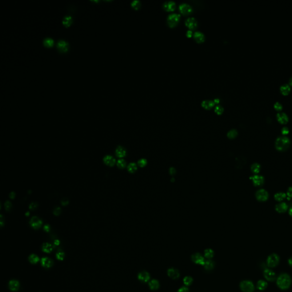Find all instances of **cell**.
I'll use <instances>...</instances> for the list:
<instances>
[{
    "label": "cell",
    "mask_w": 292,
    "mask_h": 292,
    "mask_svg": "<svg viewBox=\"0 0 292 292\" xmlns=\"http://www.w3.org/2000/svg\"><path fill=\"white\" fill-rule=\"evenodd\" d=\"M291 145V140L289 138L285 136H281L277 138L275 142L276 148L279 151L287 150Z\"/></svg>",
    "instance_id": "obj_1"
},
{
    "label": "cell",
    "mask_w": 292,
    "mask_h": 292,
    "mask_svg": "<svg viewBox=\"0 0 292 292\" xmlns=\"http://www.w3.org/2000/svg\"><path fill=\"white\" fill-rule=\"evenodd\" d=\"M292 280L290 276L287 274H282L277 279V284L282 289H287L291 285Z\"/></svg>",
    "instance_id": "obj_2"
},
{
    "label": "cell",
    "mask_w": 292,
    "mask_h": 292,
    "mask_svg": "<svg viewBox=\"0 0 292 292\" xmlns=\"http://www.w3.org/2000/svg\"><path fill=\"white\" fill-rule=\"evenodd\" d=\"M180 15L178 13H171L169 14L167 18V23L171 27L175 26L179 21Z\"/></svg>",
    "instance_id": "obj_3"
},
{
    "label": "cell",
    "mask_w": 292,
    "mask_h": 292,
    "mask_svg": "<svg viewBox=\"0 0 292 292\" xmlns=\"http://www.w3.org/2000/svg\"><path fill=\"white\" fill-rule=\"evenodd\" d=\"M240 288L244 292H253L255 287L252 282L248 280L243 281L240 283Z\"/></svg>",
    "instance_id": "obj_4"
},
{
    "label": "cell",
    "mask_w": 292,
    "mask_h": 292,
    "mask_svg": "<svg viewBox=\"0 0 292 292\" xmlns=\"http://www.w3.org/2000/svg\"><path fill=\"white\" fill-rule=\"evenodd\" d=\"M256 198L260 202H265L269 198V194L266 190L261 189L256 192Z\"/></svg>",
    "instance_id": "obj_5"
},
{
    "label": "cell",
    "mask_w": 292,
    "mask_h": 292,
    "mask_svg": "<svg viewBox=\"0 0 292 292\" xmlns=\"http://www.w3.org/2000/svg\"><path fill=\"white\" fill-rule=\"evenodd\" d=\"M279 262V257L277 255L273 253L267 259V264L270 267H275L277 265Z\"/></svg>",
    "instance_id": "obj_6"
},
{
    "label": "cell",
    "mask_w": 292,
    "mask_h": 292,
    "mask_svg": "<svg viewBox=\"0 0 292 292\" xmlns=\"http://www.w3.org/2000/svg\"><path fill=\"white\" fill-rule=\"evenodd\" d=\"M30 226L34 229H38L40 228L42 225V221L37 216H33L30 220Z\"/></svg>",
    "instance_id": "obj_7"
},
{
    "label": "cell",
    "mask_w": 292,
    "mask_h": 292,
    "mask_svg": "<svg viewBox=\"0 0 292 292\" xmlns=\"http://www.w3.org/2000/svg\"><path fill=\"white\" fill-rule=\"evenodd\" d=\"M250 179L252 181L255 186L259 187L264 183V178L263 176L255 175L250 177Z\"/></svg>",
    "instance_id": "obj_8"
},
{
    "label": "cell",
    "mask_w": 292,
    "mask_h": 292,
    "mask_svg": "<svg viewBox=\"0 0 292 292\" xmlns=\"http://www.w3.org/2000/svg\"><path fill=\"white\" fill-rule=\"evenodd\" d=\"M179 8L180 11L184 14H190L192 11L193 10L192 6L187 3H182L179 5Z\"/></svg>",
    "instance_id": "obj_9"
},
{
    "label": "cell",
    "mask_w": 292,
    "mask_h": 292,
    "mask_svg": "<svg viewBox=\"0 0 292 292\" xmlns=\"http://www.w3.org/2000/svg\"><path fill=\"white\" fill-rule=\"evenodd\" d=\"M186 25L190 29H194L198 26V21L194 17H189L185 21Z\"/></svg>",
    "instance_id": "obj_10"
},
{
    "label": "cell",
    "mask_w": 292,
    "mask_h": 292,
    "mask_svg": "<svg viewBox=\"0 0 292 292\" xmlns=\"http://www.w3.org/2000/svg\"><path fill=\"white\" fill-rule=\"evenodd\" d=\"M56 47L59 52L65 53L67 50L68 43L63 40H59L57 43Z\"/></svg>",
    "instance_id": "obj_11"
},
{
    "label": "cell",
    "mask_w": 292,
    "mask_h": 292,
    "mask_svg": "<svg viewBox=\"0 0 292 292\" xmlns=\"http://www.w3.org/2000/svg\"><path fill=\"white\" fill-rule=\"evenodd\" d=\"M277 120L281 124H286L289 121V117L288 115L284 112H279L276 115Z\"/></svg>",
    "instance_id": "obj_12"
},
{
    "label": "cell",
    "mask_w": 292,
    "mask_h": 292,
    "mask_svg": "<svg viewBox=\"0 0 292 292\" xmlns=\"http://www.w3.org/2000/svg\"><path fill=\"white\" fill-rule=\"evenodd\" d=\"M192 260L196 264L204 265V259L200 253H195L192 256Z\"/></svg>",
    "instance_id": "obj_13"
},
{
    "label": "cell",
    "mask_w": 292,
    "mask_h": 292,
    "mask_svg": "<svg viewBox=\"0 0 292 292\" xmlns=\"http://www.w3.org/2000/svg\"><path fill=\"white\" fill-rule=\"evenodd\" d=\"M264 275L265 278L269 281H273L276 279L275 273L271 269H266L264 272Z\"/></svg>",
    "instance_id": "obj_14"
},
{
    "label": "cell",
    "mask_w": 292,
    "mask_h": 292,
    "mask_svg": "<svg viewBox=\"0 0 292 292\" xmlns=\"http://www.w3.org/2000/svg\"><path fill=\"white\" fill-rule=\"evenodd\" d=\"M163 7L167 11H172L176 7V3L174 1H167L164 2Z\"/></svg>",
    "instance_id": "obj_15"
},
{
    "label": "cell",
    "mask_w": 292,
    "mask_h": 292,
    "mask_svg": "<svg viewBox=\"0 0 292 292\" xmlns=\"http://www.w3.org/2000/svg\"><path fill=\"white\" fill-rule=\"evenodd\" d=\"M103 162L106 165L109 167H113L116 163V160L113 156L111 155H107L104 157Z\"/></svg>",
    "instance_id": "obj_16"
},
{
    "label": "cell",
    "mask_w": 292,
    "mask_h": 292,
    "mask_svg": "<svg viewBox=\"0 0 292 292\" xmlns=\"http://www.w3.org/2000/svg\"><path fill=\"white\" fill-rule=\"evenodd\" d=\"M288 206L287 204V203L285 202L279 203L275 207V209H276V211L280 214L285 212L288 210Z\"/></svg>",
    "instance_id": "obj_17"
},
{
    "label": "cell",
    "mask_w": 292,
    "mask_h": 292,
    "mask_svg": "<svg viewBox=\"0 0 292 292\" xmlns=\"http://www.w3.org/2000/svg\"><path fill=\"white\" fill-rule=\"evenodd\" d=\"M41 265L46 268H49L53 265V261L48 257H43L41 259Z\"/></svg>",
    "instance_id": "obj_18"
},
{
    "label": "cell",
    "mask_w": 292,
    "mask_h": 292,
    "mask_svg": "<svg viewBox=\"0 0 292 292\" xmlns=\"http://www.w3.org/2000/svg\"><path fill=\"white\" fill-rule=\"evenodd\" d=\"M9 289L13 292H16L19 289V283L17 280H12L9 283Z\"/></svg>",
    "instance_id": "obj_19"
},
{
    "label": "cell",
    "mask_w": 292,
    "mask_h": 292,
    "mask_svg": "<svg viewBox=\"0 0 292 292\" xmlns=\"http://www.w3.org/2000/svg\"><path fill=\"white\" fill-rule=\"evenodd\" d=\"M150 276L149 273L146 271H142L138 275V279L140 281L146 283L150 280Z\"/></svg>",
    "instance_id": "obj_20"
},
{
    "label": "cell",
    "mask_w": 292,
    "mask_h": 292,
    "mask_svg": "<svg viewBox=\"0 0 292 292\" xmlns=\"http://www.w3.org/2000/svg\"><path fill=\"white\" fill-rule=\"evenodd\" d=\"M115 154L117 157L122 158L126 155V150L123 147L118 146L115 150Z\"/></svg>",
    "instance_id": "obj_21"
},
{
    "label": "cell",
    "mask_w": 292,
    "mask_h": 292,
    "mask_svg": "<svg viewBox=\"0 0 292 292\" xmlns=\"http://www.w3.org/2000/svg\"><path fill=\"white\" fill-rule=\"evenodd\" d=\"M194 38L198 42H203L205 40L204 34L199 31H197L194 33Z\"/></svg>",
    "instance_id": "obj_22"
},
{
    "label": "cell",
    "mask_w": 292,
    "mask_h": 292,
    "mask_svg": "<svg viewBox=\"0 0 292 292\" xmlns=\"http://www.w3.org/2000/svg\"><path fill=\"white\" fill-rule=\"evenodd\" d=\"M167 274L170 277H171L172 279H176L179 278L180 274L179 271L177 269L171 268L169 269L167 271Z\"/></svg>",
    "instance_id": "obj_23"
},
{
    "label": "cell",
    "mask_w": 292,
    "mask_h": 292,
    "mask_svg": "<svg viewBox=\"0 0 292 292\" xmlns=\"http://www.w3.org/2000/svg\"><path fill=\"white\" fill-rule=\"evenodd\" d=\"M280 92L284 95H287L289 94L291 91V87L289 84L284 83L282 84L280 87Z\"/></svg>",
    "instance_id": "obj_24"
},
{
    "label": "cell",
    "mask_w": 292,
    "mask_h": 292,
    "mask_svg": "<svg viewBox=\"0 0 292 292\" xmlns=\"http://www.w3.org/2000/svg\"><path fill=\"white\" fill-rule=\"evenodd\" d=\"M215 102L214 100H204L202 102V106L205 108L206 109H210L214 105Z\"/></svg>",
    "instance_id": "obj_25"
},
{
    "label": "cell",
    "mask_w": 292,
    "mask_h": 292,
    "mask_svg": "<svg viewBox=\"0 0 292 292\" xmlns=\"http://www.w3.org/2000/svg\"><path fill=\"white\" fill-rule=\"evenodd\" d=\"M53 249V246L49 243H45L43 244L42 246V250L43 251V252H45V253H50Z\"/></svg>",
    "instance_id": "obj_26"
},
{
    "label": "cell",
    "mask_w": 292,
    "mask_h": 292,
    "mask_svg": "<svg viewBox=\"0 0 292 292\" xmlns=\"http://www.w3.org/2000/svg\"><path fill=\"white\" fill-rule=\"evenodd\" d=\"M275 199L276 201L281 202L284 200L287 197V194L284 192H278L275 195Z\"/></svg>",
    "instance_id": "obj_27"
},
{
    "label": "cell",
    "mask_w": 292,
    "mask_h": 292,
    "mask_svg": "<svg viewBox=\"0 0 292 292\" xmlns=\"http://www.w3.org/2000/svg\"><path fill=\"white\" fill-rule=\"evenodd\" d=\"M268 287V284L266 281L264 280H260L258 281L257 284V288L260 291H263L265 289Z\"/></svg>",
    "instance_id": "obj_28"
},
{
    "label": "cell",
    "mask_w": 292,
    "mask_h": 292,
    "mask_svg": "<svg viewBox=\"0 0 292 292\" xmlns=\"http://www.w3.org/2000/svg\"><path fill=\"white\" fill-rule=\"evenodd\" d=\"M251 170H252L253 173L257 174L259 173L260 171L261 166L259 163H253L251 166Z\"/></svg>",
    "instance_id": "obj_29"
},
{
    "label": "cell",
    "mask_w": 292,
    "mask_h": 292,
    "mask_svg": "<svg viewBox=\"0 0 292 292\" xmlns=\"http://www.w3.org/2000/svg\"><path fill=\"white\" fill-rule=\"evenodd\" d=\"M149 287L152 290H156L159 287V284L158 281L156 280H152L149 283Z\"/></svg>",
    "instance_id": "obj_30"
},
{
    "label": "cell",
    "mask_w": 292,
    "mask_h": 292,
    "mask_svg": "<svg viewBox=\"0 0 292 292\" xmlns=\"http://www.w3.org/2000/svg\"><path fill=\"white\" fill-rule=\"evenodd\" d=\"M138 169V167L136 163H131L127 166V170L130 173H134Z\"/></svg>",
    "instance_id": "obj_31"
},
{
    "label": "cell",
    "mask_w": 292,
    "mask_h": 292,
    "mask_svg": "<svg viewBox=\"0 0 292 292\" xmlns=\"http://www.w3.org/2000/svg\"><path fill=\"white\" fill-rule=\"evenodd\" d=\"M29 261H30V263L31 264H37L39 261V257L36 255L32 254V255H30L29 256Z\"/></svg>",
    "instance_id": "obj_32"
},
{
    "label": "cell",
    "mask_w": 292,
    "mask_h": 292,
    "mask_svg": "<svg viewBox=\"0 0 292 292\" xmlns=\"http://www.w3.org/2000/svg\"><path fill=\"white\" fill-rule=\"evenodd\" d=\"M237 135H238L237 131L235 129H232V130H231L229 131H228V132L227 133V137L229 139H232L235 138L237 136Z\"/></svg>",
    "instance_id": "obj_33"
},
{
    "label": "cell",
    "mask_w": 292,
    "mask_h": 292,
    "mask_svg": "<svg viewBox=\"0 0 292 292\" xmlns=\"http://www.w3.org/2000/svg\"><path fill=\"white\" fill-rule=\"evenodd\" d=\"M54 43L53 40L50 38H45L43 41V44L45 46L50 47L53 46Z\"/></svg>",
    "instance_id": "obj_34"
},
{
    "label": "cell",
    "mask_w": 292,
    "mask_h": 292,
    "mask_svg": "<svg viewBox=\"0 0 292 292\" xmlns=\"http://www.w3.org/2000/svg\"><path fill=\"white\" fill-rule=\"evenodd\" d=\"M71 22V17L70 15H66L63 17L62 20V23L66 27L69 26Z\"/></svg>",
    "instance_id": "obj_35"
},
{
    "label": "cell",
    "mask_w": 292,
    "mask_h": 292,
    "mask_svg": "<svg viewBox=\"0 0 292 292\" xmlns=\"http://www.w3.org/2000/svg\"><path fill=\"white\" fill-rule=\"evenodd\" d=\"M204 266L205 269H206L207 270H211L214 268V263L211 260H208L205 262Z\"/></svg>",
    "instance_id": "obj_36"
},
{
    "label": "cell",
    "mask_w": 292,
    "mask_h": 292,
    "mask_svg": "<svg viewBox=\"0 0 292 292\" xmlns=\"http://www.w3.org/2000/svg\"><path fill=\"white\" fill-rule=\"evenodd\" d=\"M116 165L118 168L120 169H123L126 167V162L124 159H120L117 161Z\"/></svg>",
    "instance_id": "obj_37"
},
{
    "label": "cell",
    "mask_w": 292,
    "mask_h": 292,
    "mask_svg": "<svg viewBox=\"0 0 292 292\" xmlns=\"http://www.w3.org/2000/svg\"><path fill=\"white\" fill-rule=\"evenodd\" d=\"M214 255V252L211 249H207L204 252V256L206 258L211 259V258L213 257Z\"/></svg>",
    "instance_id": "obj_38"
},
{
    "label": "cell",
    "mask_w": 292,
    "mask_h": 292,
    "mask_svg": "<svg viewBox=\"0 0 292 292\" xmlns=\"http://www.w3.org/2000/svg\"><path fill=\"white\" fill-rule=\"evenodd\" d=\"M132 7H134L135 9H138L141 5L140 1L139 0H134L132 1L131 3Z\"/></svg>",
    "instance_id": "obj_39"
},
{
    "label": "cell",
    "mask_w": 292,
    "mask_h": 292,
    "mask_svg": "<svg viewBox=\"0 0 292 292\" xmlns=\"http://www.w3.org/2000/svg\"><path fill=\"white\" fill-rule=\"evenodd\" d=\"M183 281H184V284L186 285H190L192 281H193V279L191 277H190V276H187L186 277H184V280H183Z\"/></svg>",
    "instance_id": "obj_40"
},
{
    "label": "cell",
    "mask_w": 292,
    "mask_h": 292,
    "mask_svg": "<svg viewBox=\"0 0 292 292\" xmlns=\"http://www.w3.org/2000/svg\"><path fill=\"white\" fill-rule=\"evenodd\" d=\"M215 111L218 115H220V114H221L223 112L224 108L221 106H220V105L216 106L215 107Z\"/></svg>",
    "instance_id": "obj_41"
},
{
    "label": "cell",
    "mask_w": 292,
    "mask_h": 292,
    "mask_svg": "<svg viewBox=\"0 0 292 292\" xmlns=\"http://www.w3.org/2000/svg\"><path fill=\"white\" fill-rule=\"evenodd\" d=\"M138 166L140 167H144L147 164V160L146 159H141L138 162Z\"/></svg>",
    "instance_id": "obj_42"
},
{
    "label": "cell",
    "mask_w": 292,
    "mask_h": 292,
    "mask_svg": "<svg viewBox=\"0 0 292 292\" xmlns=\"http://www.w3.org/2000/svg\"><path fill=\"white\" fill-rule=\"evenodd\" d=\"M274 108L276 110H277V111H281V110H282V109L283 108V106L282 104L280 102H276L274 104Z\"/></svg>",
    "instance_id": "obj_43"
},
{
    "label": "cell",
    "mask_w": 292,
    "mask_h": 292,
    "mask_svg": "<svg viewBox=\"0 0 292 292\" xmlns=\"http://www.w3.org/2000/svg\"><path fill=\"white\" fill-rule=\"evenodd\" d=\"M56 257L59 260H63L65 258V253L63 252H59L56 254Z\"/></svg>",
    "instance_id": "obj_44"
},
{
    "label": "cell",
    "mask_w": 292,
    "mask_h": 292,
    "mask_svg": "<svg viewBox=\"0 0 292 292\" xmlns=\"http://www.w3.org/2000/svg\"><path fill=\"white\" fill-rule=\"evenodd\" d=\"M11 207H12V205H11V203L9 201H6L5 203V210L6 211H10L11 208Z\"/></svg>",
    "instance_id": "obj_45"
},
{
    "label": "cell",
    "mask_w": 292,
    "mask_h": 292,
    "mask_svg": "<svg viewBox=\"0 0 292 292\" xmlns=\"http://www.w3.org/2000/svg\"><path fill=\"white\" fill-rule=\"evenodd\" d=\"M281 132L284 135H286L289 134V130L287 127H284L281 130Z\"/></svg>",
    "instance_id": "obj_46"
},
{
    "label": "cell",
    "mask_w": 292,
    "mask_h": 292,
    "mask_svg": "<svg viewBox=\"0 0 292 292\" xmlns=\"http://www.w3.org/2000/svg\"><path fill=\"white\" fill-rule=\"evenodd\" d=\"M54 212V214L55 216H58V215H59L61 214V208H59V207H57V208H55L54 209V212Z\"/></svg>",
    "instance_id": "obj_47"
},
{
    "label": "cell",
    "mask_w": 292,
    "mask_h": 292,
    "mask_svg": "<svg viewBox=\"0 0 292 292\" xmlns=\"http://www.w3.org/2000/svg\"><path fill=\"white\" fill-rule=\"evenodd\" d=\"M38 207V204L36 203H31L29 205V209L31 210H35Z\"/></svg>",
    "instance_id": "obj_48"
},
{
    "label": "cell",
    "mask_w": 292,
    "mask_h": 292,
    "mask_svg": "<svg viewBox=\"0 0 292 292\" xmlns=\"http://www.w3.org/2000/svg\"><path fill=\"white\" fill-rule=\"evenodd\" d=\"M287 195L289 198V199H290L289 198H292V187H291L288 188Z\"/></svg>",
    "instance_id": "obj_49"
},
{
    "label": "cell",
    "mask_w": 292,
    "mask_h": 292,
    "mask_svg": "<svg viewBox=\"0 0 292 292\" xmlns=\"http://www.w3.org/2000/svg\"><path fill=\"white\" fill-rule=\"evenodd\" d=\"M69 200H68L67 199H62V200L61 201V204H62V205H63V206H66V205L68 204H69Z\"/></svg>",
    "instance_id": "obj_50"
},
{
    "label": "cell",
    "mask_w": 292,
    "mask_h": 292,
    "mask_svg": "<svg viewBox=\"0 0 292 292\" xmlns=\"http://www.w3.org/2000/svg\"><path fill=\"white\" fill-rule=\"evenodd\" d=\"M178 292H189V290L186 287H182L178 291Z\"/></svg>",
    "instance_id": "obj_51"
},
{
    "label": "cell",
    "mask_w": 292,
    "mask_h": 292,
    "mask_svg": "<svg viewBox=\"0 0 292 292\" xmlns=\"http://www.w3.org/2000/svg\"><path fill=\"white\" fill-rule=\"evenodd\" d=\"M193 35V33H192V31L191 30H188L186 32V35L188 37H191L192 35Z\"/></svg>",
    "instance_id": "obj_52"
},
{
    "label": "cell",
    "mask_w": 292,
    "mask_h": 292,
    "mask_svg": "<svg viewBox=\"0 0 292 292\" xmlns=\"http://www.w3.org/2000/svg\"><path fill=\"white\" fill-rule=\"evenodd\" d=\"M15 192H11V193H10V194H9V197H10V199H14V198H15Z\"/></svg>",
    "instance_id": "obj_53"
},
{
    "label": "cell",
    "mask_w": 292,
    "mask_h": 292,
    "mask_svg": "<svg viewBox=\"0 0 292 292\" xmlns=\"http://www.w3.org/2000/svg\"><path fill=\"white\" fill-rule=\"evenodd\" d=\"M43 229L44 230L46 231V232H49L50 231V227L49 225H45L43 227Z\"/></svg>",
    "instance_id": "obj_54"
},
{
    "label": "cell",
    "mask_w": 292,
    "mask_h": 292,
    "mask_svg": "<svg viewBox=\"0 0 292 292\" xmlns=\"http://www.w3.org/2000/svg\"><path fill=\"white\" fill-rule=\"evenodd\" d=\"M214 102H215V103H219L220 102V99L219 98H215L214 100Z\"/></svg>",
    "instance_id": "obj_55"
},
{
    "label": "cell",
    "mask_w": 292,
    "mask_h": 292,
    "mask_svg": "<svg viewBox=\"0 0 292 292\" xmlns=\"http://www.w3.org/2000/svg\"><path fill=\"white\" fill-rule=\"evenodd\" d=\"M59 244H60V241L58 240H56L54 241V244H55L56 245H59Z\"/></svg>",
    "instance_id": "obj_56"
},
{
    "label": "cell",
    "mask_w": 292,
    "mask_h": 292,
    "mask_svg": "<svg viewBox=\"0 0 292 292\" xmlns=\"http://www.w3.org/2000/svg\"><path fill=\"white\" fill-rule=\"evenodd\" d=\"M288 263H289V265H290L292 266V257H291V259H289Z\"/></svg>",
    "instance_id": "obj_57"
},
{
    "label": "cell",
    "mask_w": 292,
    "mask_h": 292,
    "mask_svg": "<svg viewBox=\"0 0 292 292\" xmlns=\"http://www.w3.org/2000/svg\"><path fill=\"white\" fill-rule=\"evenodd\" d=\"M289 214L290 216L292 217V207H291V208L289 209Z\"/></svg>",
    "instance_id": "obj_58"
},
{
    "label": "cell",
    "mask_w": 292,
    "mask_h": 292,
    "mask_svg": "<svg viewBox=\"0 0 292 292\" xmlns=\"http://www.w3.org/2000/svg\"><path fill=\"white\" fill-rule=\"evenodd\" d=\"M289 84H290L291 86H292V76L291 77V78H290V79H289Z\"/></svg>",
    "instance_id": "obj_59"
},
{
    "label": "cell",
    "mask_w": 292,
    "mask_h": 292,
    "mask_svg": "<svg viewBox=\"0 0 292 292\" xmlns=\"http://www.w3.org/2000/svg\"><path fill=\"white\" fill-rule=\"evenodd\" d=\"M27 216H29V212H26V216H27Z\"/></svg>",
    "instance_id": "obj_60"
},
{
    "label": "cell",
    "mask_w": 292,
    "mask_h": 292,
    "mask_svg": "<svg viewBox=\"0 0 292 292\" xmlns=\"http://www.w3.org/2000/svg\"><path fill=\"white\" fill-rule=\"evenodd\" d=\"M91 1H92V2H98V0H96V1H95V0H92Z\"/></svg>",
    "instance_id": "obj_61"
}]
</instances>
